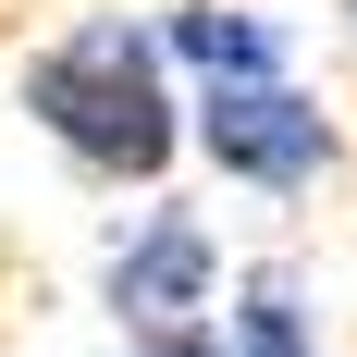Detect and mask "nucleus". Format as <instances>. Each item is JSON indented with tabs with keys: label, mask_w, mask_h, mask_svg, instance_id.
<instances>
[{
	"label": "nucleus",
	"mask_w": 357,
	"mask_h": 357,
	"mask_svg": "<svg viewBox=\"0 0 357 357\" xmlns=\"http://www.w3.org/2000/svg\"><path fill=\"white\" fill-rule=\"evenodd\" d=\"M25 123L62 148L74 185H136L160 197V173L185 160V74L160 50V13H74L50 50H25Z\"/></svg>",
	"instance_id": "obj_1"
},
{
	"label": "nucleus",
	"mask_w": 357,
	"mask_h": 357,
	"mask_svg": "<svg viewBox=\"0 0 357 357\" xmlns=\"http://www.w3.org/2000/svg\"><path fill=\"white\" fill-rule=\"evenodd\" d=\"M185 148L247 197H321L345 173V123L321 111L308 74H247V86H197L185 99Z\"/></svg>",
	"instance_id": "obj_2"
},
{
	"label": "nucleus",
	"mask_w": 357,
	"mask_h": 357,
	"mask_svg": "<svg viewBox=\"0 0 357 357\" xmlns=\"http://www.w3.org/2000/svg\"><path fill=\"white\" fill-rule=\"evenodd\" d=\"M222 296V234L210 210H185V197H136V210L111 222L99 247V308L123 333H197Z\"/></svg>",
	"instance_id": "obj_3"
},
{
	"label": "nucleus",
	"mask_w": 357,
	"mask_h": 357,
	"mask_svg": "<svg viewBox=\"0 0 357 357\" xmlns=\"http://www.w3.org/2000/svg\"><path fill=\"white\" fill-rule=\"evenodd\" d=\"M160 50H173L185 99L197 86H247V74H296V37L259 13V0H173L160 13Z\"/></svg>",
	"instance_id": "obj_4"
},
{
	"label": "nucleus",
	"mask_w": 357,
	"mask_h": 357,
	"mask_svg": "<svg viewBox=\"0 0 357 357\" xmlns=\"http://www.w3.org/2000/svg\"><path fill=\"white\" fill-rule=\"evenodd\" d=\"M222 357H321V308L296 271H247L222 308Z\"/></svg>",
	"instance_id": "obj_5"
},
{
	"label": "nucleus",
	"mask_w": 357,
	"mask_h": 357,
	"mask_svg": "<svg viewBox=\"0 0 357 357\" xmlns=\"http://www.w3.org/2000/svg\"><path fill=\"white\" fill-rule=\"evenodd\" d=\"M123 357H222V333H210V321H197V333H136Z\"/></svg>",
	"instance_id": "obj_6"
},
{
	"label": "nucleus",
	"mask_w": 357,
	"mask_h": 357,
	"mask_svg": "<svg viewBox=\"0 0 357 357\" xmlns=\"http://www.w3.org/2000/svg\"><path fill=\"white\" fill-rule=\"evenodd\" d=\"M333 13H345V37H357V0H333Z\"/></svg>",
	"instance_id": "obj_7"
}]
</instances>
